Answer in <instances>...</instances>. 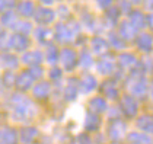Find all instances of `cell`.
I'll list each match as a JSON object with an SVG mask.
<instances>
[{"label": "cell", "instance_id": "obj_1", "mask_svg": "<svg viewBox=\"0 0 153 144\" xmlns=\"http://www.w3.org/2000/svg\"><path fill=\"white\" fill-rule=\"evenodd\" d=\"M0 141L1 144H15L16 143V132L12 128H3L0 131Z\"/></svg>", "mask_w": 153, "mask_h": 144}, {"label": "cell", "instance_id": "obj_2", "mask_svg": "<svg viewBox=\"0 0 153 144\" xmlns=\"http://www.w3.org/2000/svg\"><path fill=\"white\" fill-rule=\"evenodd\" d=\"M105 106V103H104V100H101V99H94L92 100V108L95 111H102Z\"/></svg>", "mask_w": 153, "mask_h": 144}]
</instances>
